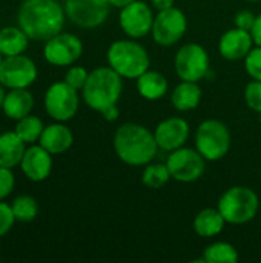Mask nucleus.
Here are the masks:
<instances>
[{"instance_id":"obj_15","label":"nucleus","mask_w":261,"mask_h":263,"mask_svg":"<svg viewBox=\"0 0 261 263\" xmlns=\"http://www.w3.org/2000/svg\"><path fill=\"white\" fill-rule=\"evenodd\" d=\"M191 134V126L183 117H168L162 120L155 129L154 137L162 151L171 153L186 145Z\"/></svg>"},{"instance_id":"obj_10","label":"nucleus","mask_w":261,"mask_h":263,"mask_svg":"<svg viewBox=\"0 0 261 263\" xmlns=\"http://www.w3.org/2000/svg\"><path fill=\"white\" fill-rule=\"evenodd\" d=\"M188 31V18L186 14L177 8H168L163 11H157L154 17V25L151 35L154 42L160 46H174L177 45Z\"/></svg>"},{"instance_id":"obj_8","label":"nucleus","mask_w":261,"mask_h":263,"mask_svg":"<svg viewBox=\"0 0 261 263\" xmlns=\"http://www.w3.org/2000/svg\"><path fill=\"white\" fill-rule=\"evenodd\" d=\"M206 159L197 151V148L182 146L169 153L166 165L171 177L180 183H194L200 180L206 171Z\"/></svg>"},{"instance_id":"obj_33","label":"nucleus","mask_w":261,"mask_h":263,"mask_svg":"<svg viewBox=\"0 0 261 263\" xmlns=\"http://www.w3.org/2000/svg\"><path fill=\"white\" fill-rule=\"evenodd\" d=\"M15 186V177L11 168L0 166V200H5Z\"/></svg>"},{"instance_id":"obj_27","label":"nucleus","mask_w":261,"mask_h":263,"mask_svg":"<svg viewBox=\"0 0 261 263\" xmlns=\"http://www.w3.org/2000/svg\"><path fill=\"white\" fill-rule=\"evenodd\" d=\"M45 129V125L42 122L40 117L37 116H26L20 120H17L15 125V133L18 134V137L26 143V145H32V143H38V139L42 136Z\"/></svg>"},{"instance_id":"obj_40","label":"nucleus","mask_w":261,"mask_h":263,"mask_svg":"<svg viewBox=\"0 0 261 263\" xmlns=\"http://www.w3.org/2000/svg\"><path fill=\"white\" fill-rule=\"evenodd\" d=\"M3 59H5V55H3V54L0 52V65H2V62H3Z\"/></svg>"},{"instance_id":"obj_2","label":"nucleus","mask_w":261,"mask_h":263,"mask_svg":"<svg viewBox=\"0 0 261 263\" xmlns=\"http://www.w3.org/2000/svg\"><path fill=\"white\" fill-rule=\"evenodd\" d=\"M112 146L117 157L128 166H145L151 163L160 149L154 133L132 122L123 123L115 129Z\"/></svg>"},{"instance_id":"obj_4","label":"nucleus","mask_w":261,"mask_h":263,"mask_svg":"<svg viewBox=\"0 0 261 263\" xmlns=\"http://www.w3.org/2000/svg\"><path fill=\"white\" fill-rule=\"evenodd\" d=\"M106 60L118 76L129 80H137L151 66L146 48L129 37L112 42L108 48Z\"/></svg>"},{"instance_id":"obj_30","label":"nucleus","mask_w":261,"mask_h":263,"mask_svg":"<svg viewBox=\"0 0 261 263\" xmlns=\"http://www.w3.org/2000/svg\"><path fill=\"white\" fill-rule=\"evenodd\" d=\"M245 102L257 114L261 112V82L251 80L245 88Z\"/></svg>"},{"instance_id":"obj_9","label":"nucleus","mask_w":261,"mask_h":263,"mask_svg":"<svg viewBox=\"0 0 261 263\" xmlns=\"http://www.w3.org/2000/svg\"><path fill=\"white\" fill-rule=\"evenodd\" d=\"M80 106V96L69 83L55 82L45 92V111L55 122L71 120Z\"/></svg>"},{"instance_id":"obj_41","label":"nucleus","mask_w":261,"mask_h":263,"mask_svg":"<svg viewBox=\"0 0 261 263\" xmlns=\"http://www.w3.org/2000/svg\"><path fill=\"white\" fill-rule=\"evenodd\" d=\"M246 2H252L254 3V2H261V0H246Z\"/></svg>"},{"instance_id":"obj_25","label":"nucleus","mask_w":261,"mask_h":263,"mask_svg":"<svg viewBox=\"0 0 261 263\" xmlns=\"http://www.w3.org/2000/svg\"><path fill=\"white\" fill-rule=\"evenodd\" d=\"M240 259L237 248L229 242H214L203 251V263H237Z\"/></svg>"},{"instance_id":"obj_44","label":"nucleus","mask_w":261,"mask_h":263,"mask_svg":"<svg viewBox=\"0 0 261 263\" xmlns=\"http://www.w3.org/2000/svg\"><path fill=\"white\" fill-rule=\"evenodd\" d=\"M260 177H261V174H260Z\"/></svg>"},{"instance_id":"obj_37","label":"nucleus","mask_w":261,"mask_h":263,"mask_svg":"<svg viewBox=\"0 0 261 263\" xmlns=\"http://www.w3.org/2000/svg\"><path fill=\"white\" fill-rule=\"evenodd\" d=\"M174 3H175V0H151V6L157 11L172 8V6H175Z\"/></svg>"},{"instance_id":"obj_16","label":"nucleus","mask_w":261,"mask_h":263,"mask_svg":"<svg viewBox=\"0 0 261 263\" xmlns=\"http://www.w3.org/2000/svg\"><path fill=\"white\" fill-rule=\"evenodd\" d=\"M22 173L31 182H43L51 176L52 171V154L46 151L40 143H32L26 148L20 162Z\"/></svg>"},{"instance_id":"obj_18","label":"nucleus","mask_w":261,"mask_h":263,"mask_svg":"<svg viewBox=\"0 0 261 263\" xmlns=\"http://www.w3.org/2000/svg\"><path fill=\"white\" fill-rule=\"evenodd\" d=\"M38 143L52 156H60L71 149L74 143V134L65 125V122H55L45 126Z\"/></svg>"},{"instance_id":"obj_36","label":"nucleus","mask_w":261,"mask_h":263,"mask_svg":"<svg viewBox=\"0 0 261 263\" xmlns=\"http://www.w3.org/2000/svg\"><path fill=\"white\" fill-rule=\"evenodd\" d=\"M251 34H252V39H254L255 46H261V12L257 15V18H255V25H254Z\"/></svg>"},{"instance_id":"obj_23","label":"nucleus","mask_w":261,"mask_h":263,"mask_svg":"<svg viewBox=\"0 0 261 263\" xmlns=\"http://www.w3.org/2000/svg\"><path fill=\"white\" fill-rule=\"evenodd\" d=\"M137 91L138 94L146 99V100H160L162 97L166 96L168 89H169V83L168 79L154 69H148L145 71L137 80Z\"/></svg>"},{"instance_id":"obj_1","label":"nucleus","mask_w":261,"mask_h":263,"mask_svg":"<svg viewBox=\"0 0 261 263\" xmlns=\"http://www.w3.org/2000/svg\"><path fill=\"white\" fill-rule=\"evenodd\" d=\"M65 22V8L57 0H25L17 12V25L35 42H46L62 32Z\"/></svg>"},{"instance_id":"obj_17","label":"nucleus","mask_w":261,"mask_h":263,"mask_svg":"<svg viewBox=\"0 0 261 263\" xmlns=\"http://www.w3.org/2000/svg\"><path fill=\"white\" fill-rule=\"evenodd\" d=\"M255 46L251 31H245L240 28L228 29L222 34L218 40V52L223 59L229 62L245 60V57Z\"/></svg>"},{"instance_id":"obj_39","label":"nucleus","mask_w":261,"mask_h":263,"mask_svg":"<svg viewBox=\"0 0 261 263\" xmlns=\"http://www.w3.org/2000/svg\"><path fill=\"white\" fill-rule=\"evenodd\" d=\"M5 86L0 83V109H2V103H3V99H5Z\"/></svg>"},{"instance_id":"obj_7","label":"nucleus","mask_w":261,"mask_h":263,"mask_svg":"<svg viewBox=\"0 0 261 263\" xmlns=\"http://www.w3.org/2000/svg\"><path fill=\"white\" fill-rule=\"evenodd\" d=\"M174 68L180 80L200 82L209 74V54L198 43H185L174 57Z\"/></svg>"},{"instance_id":"obj_34","label":"nucleus","mask_w":261,"mask_h":263,"mask_svg":"<svg viewBox=\"0 0 261 263\" xmlns=\"http://www.w3.org/2000/svg\"><path fill=\"white\" fill-rule=\"evenodd\" d=\"M255 18H257V15H255L252 11L243 9V11H238V12L234 15V23H235V26L240 28V29L252 31V28H254V25H255Z\"/></svg>"},{"instance_id":"obj_11","label":"nucleus","mask_w":261,"mask_h":263,"mask_svg":"<svg viewBox=\"0 0 261 263\" xmlns=\"http://www.w3.org/2000/svg\"><path fill=\"white\" fill-rule=\"evenodd\" d=\"M66 18L83 29H95L102 26L111 12L109 0H65Z\"/></svg>"},{"instance_id":"obj_19","label":"nucleus","mask_w":261,"mask_h":263,"mask_svg":"<svg viewBox=\"0 0 261 263\" xmlns=\"http://www.w3.org/2000/svg\"><path fill=\"white\" fill-rule=\"evenodd\" d=\"M34 103V96L31 91H28V88H14L5 94L2 111L6 117L17 122L32 112Z\"/></svg>"},{"instance_id":"obj_35","label":"nucleus","mask_w":261,"mask_h":263,"mask_svg":"<svg viewBox=\"0 0 261 263\" xmlns=\"http://www.w3.org/2000/svg\"><path fill=\"white\" fill-rule=\"evenodd\" d=\"M100 114L103 116L105 120H108V122H115V120L120 117V109H118L117 105H112V106H108L106 109H103Z\"/></svg>"},{"instance_id":"obj_22","label":"nucleus","mask_w":261,"mask_h":263,"mask_svg":"<svg viewBox=\"0 0 261 263\" xmlns=\"http://www.w3.org/2000/svg\"><path fill=\"white\" fill-rule=\"evenodd\" d=\"M25 151L26 143L18 137L15 131L0 134V166L11 170L18 166Z\"/></svg>"},{"instance_id":"obj_38","label":"nucleus","mask_w":261,"mask_h":263,"mask_svg":"<svg viewBox=\"0 0 261 263\" xmlns=\"http://www.w3.org/2000/svg\"><path fill=\"white\" fill-rule=\"evenodd\" d=\"M132 2H134V0H109L111 6H112V8H117V9H122V8L128 6V5L132 3Z\"/></svg>"},{"instance_id":"obj_24","label":"nucleus","mask_w":261,"mask_h":263,"mask_svg":"<svg viewBox=\"0 0 261 263\" xmlns=\"http://www.w3.org/2000/svg\"><path fill=\"white\" fill-rule=\"evenodd\" d=\"M29 37L26 32L17 26H3L0 29V52L5 57L23 54L28 49Z\"/></svg>"},{"instance_id":"obj_42","label":"nucleus","mask_w":261,"mask_h":263,"mask_svg":"<svg viewBox=\"0 0 261 263\" xmlns=\"http://www.w3.org/2000/svg\"><path fill=\"white\" fill-rule=\"evenodd\" d=\"M258 119H260V123H261V112H260V114H258Z\"/></svg>"},{"instance_id":"obj_20","label":"nucleus","mask_w":261,"mask_h":263,"mask_svg":"<svg viewBox=\"0 0 261 263\" xmlns=\"http://www.w3.org/2000/svg\"><path fill=\"white\" fill-rule=\"evenodd\" d=\"M226 220L218 211V208H205L197 213L192 222V228L197 236L203 239H212L222 234L226 227Z\"/></svg>"},{"instance_id":"obj_32","label":"nucleus","mask_w":261,"mask_h":263,"mask_svg":"<svg viewBox=\"0 0 261 263\" xmlns=\"http://www.w3.org/2000/svg\"><path fill=\"white\" fill-rule=\"evenodd\" d=\"M15 222L17 220L14 217L11 205H8L3 200H0V237L6 236L12 230Z\"/></svg>"},{"instance_id":"obj_13","label":"nucleus","mask_w":261,"mask_h":263,"mask_svg":"<svg viewBox=\"0 0 261 263\" xmlns=\"http://www.w3.org/2000/svg\"><path fill=\"white\" fill-rule=\"evenodd\" d=\"M154 11L143 0H134L128 6L120 9L118 14V25L122 31L129 37L140 40L151 34L154 25Z\"/></svg>"},{"instance_id":"obj_29","label":"nucleus","mask_w":261,"mask_h":263,"mask_svg":"<svg viewBox=\"0 0 261 263\" xmlns=\"http://www.w3.org/2000/svg\"><path fill=\"white\" fill-rule=\"evenodd\" d=\"M88 76H89V71L85 68V66H80V65H71L65 74V82L69 83L72 88H75L77 91H82L86 80H88Z\"/></svg>"},{"instance_id":"obj_12","label":"nucleus","mask_w":261,"mask_h":263,"mask_svg":"<svg viewBox=\"0 0 261 263\" xmlns=\"http://www.w3.org/2000/svg\"><path fill=\"white\" fill-rule=\"evenodd\" d=\"M83 54V42L72 32H58L48 39L43 46V57L52 66H71Z\"/></svg>"},{"instance_id":"obj_21","label":"nucleus","mask_w":261,"mask_h":263,"mask_svg":"<svg viewBox=\"0 0 261 263\" xmlns=\"http://www.w3.org/2000/svg\"><path fill=\"white\" fill-rule=\"evenodd\" d=\"M202 102V88L198 82L180 80L171 94V103L178 112H188L198 108Z\"/></svg>"},{"instance_id":"obj_6","label":"nucleus","mask_w":261,"mask_h":263,"mask_svg":"<svg viewBox=\"0 0 261 263\" xmlns=\"http://www.w3.org/2000/svg\"><path fill=\"white\" fill-rule=\"evenodd\" d=\"M232 136L226 123L217 119L203 120L195 133V148L208 160H222L231 149Z\"/></svg>"},{"instance_id":"obj_14","label":"nucleus","mask_w":261,"mask_h":263,"mask_svg":"<svg viewBox=\"0 0 261 263\" xmlns=\"http://www.w3.org/2000/svg\"><path fill=\"white\" fill-rule=\"evenodd\" d=\"M38 76L35 62L25 55H9L5 57L0 65V83L8 88H29Z\"/></svg>"},{"instance_id":"obj_28","label":"nucleus","mask_w":261,"mask_h":263,"mask_svg":"<svg viewBox=\"0 0 261 263\" xmlns=\"http://www.w3.org/2000/svg\"><path fill=\"white\" fill-rule=\"evenodd\" d=\"M11 208H12L15 220L22 223L32 222L38 216V205L32 196L23 194V196L15 197L11 203Z\"/></svg>"},{"instance_id":"obj_3","label":"nucleus","mask_w":261,"mask_h":263,"mask_svg":"<svg viewBox=\"0 0 261 263\" xmlns=\"http://www.w3.org/2000/svg\"><path fill=\"white\" fill-rule=\"evenodd\" d=\"M123 92V77L109 65L89 71L88 80L82 89V99L88 108L102 112L108 106L117 105Z\"/></svg>"},{"instance_id":"obj_5","label":"nucleus","mask_w":261,"mask_h":263,"mask_svg":"<svg viewBox=\"0 0 261 263\" xmlns=\"http://www.w3.org/2000/svg\"><path fill=\"white\" fill-rule=\"evenodd\" d=\"M218 211L229 225H245L255 219L260 210L258 194L245 185H235L226 190L218 199Z\"/></svg>"},{"instance_id":"obj_26","label":"nucleus","mask_w":261,"mask_h":263,"mask_svg":"<svg viewBox=\"0 0 261 263\" xmlns=\"http://www.w3.org/2000/svg\"><path fill=\"white\" fill-rule=\"evenodd\" d=\"M171 173L169 168L165 163H148L143 166V173H142V183L149 188V190H162L163 186L168 185V182L171 180Z\"/></svg>"},{"instance_id":"obj_31","label":"nucleus","mask_w":261,"mask_h":263,"mask_svg":"<svg viewBox=\"0 0 261 263\" xmlns=\"http://www.w3.org/2000/svg\"><path fill=\"white\" fill-rule=\"evenodd\" d=\"M245 69L252 80L261 82V46H254L245 57Z\"/></svg>"},{"instance_id":"obj_43","label":"nucleus","mask_w":261,"mask_h":263,"mask_svg":"<svg viewBox=\"0 0 261 263\" xmlns=\"http://www.w3.org/2000/svg\"><path fill=\"white\" fill-rule=\"evenodd\" d=\"M0 250H2V245H0Z\"/></svg>"}]
</instances>
